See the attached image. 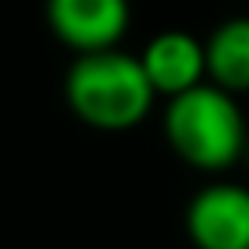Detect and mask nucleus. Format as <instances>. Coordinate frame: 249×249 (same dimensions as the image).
Masks as SVG:
<instances>
[{
  "instance_id": "f257e3e1",
  "label": "nucleus",
  "mask_w": 249,
  "mask_h": 249,
  "mask_svg": "<svg viewBox=\"0 0 249 249\" xmlns=\"http://www.w3.org/2000/svg\"><path fill=\"white\" fill-rule=\"evenodd\" d=\"M154 99L157 92L140 58L120 48L79 55L65 72V103L92 130H133L150 116Z\"/></svg>"
},
{
  "instance_id": "f03ea898",
  "label": "nucleus",
  "mask_w": 249,
  "mask_h": 249,
  "mask_svg": "<svg viewBox=\"0 0 249 249\" xmlns=\"http://www.w3.org/2000/svg\"><path fill=\"white\" fill-rule=\"evenodd\" d=\"M164 137L188 167L205 174L235 167L249 147V126L235 96L212 82L167 99Z\"/></svg>"
},
{
  "instance_id": "7ed1b4c3",
  "label": "nucleus",
  "mask_w": 249,
  "mask_h": 249,
  "mask_svg": "<svg viewBox=\"0 0 249 249\" xmlns=\"http://www.w3.org/2000/svg\"><path fill=\"white\" fill-rule=\"evenodd\" d=\"M184 232L195 249H249V188L205 184L184 208Z\"/></svg>"
},
{
  "instance_id": "20e7f679",
  "label": "nucleus",
  "mask_w": 249,
  "mask_h": 249,
  "mask_svg": "<svg viewBox=\"0 0 249 249\" xmlns=\"http://www.w3.org/2000/svg\"><path fill=\"white\" fill-rule=\"evenodd\" d=\"M52 35L79 55L113 52L130 28V0H48Z\"/></svg>"
},
{
  "instance_id": "39448f33",
  "label": "nucleus",
  "mask_w": 249,
  "mask_h": 249,
  "mask_svg": "<svg viewBox=\"0 0 249 249\" xmlns=\"http://www.w3.org/2000/svg\"><path fill=\"white\" fill-rule=\"evenodd\" d=\"M154 92L178 99L198 86L208 82V58L205 41H198L188 31H160L147 41V48L137 55Z\"/></svg>"
},
{
  "instance_id": "423d86ee",
  "label": "nucleus",
  "mask_w": 249,
  "mask_h": 249,
  "mask_svg": "<svg viewBox=\"0 0 249 249\" xmlns=\"http://www.w3.org/2000/svg\"><path fill=\"white\" fill-rule=\"evenodd\" d=\"M208 82L239 96L249 92V18H229L205 38Z\"/></svg>"
},
{
  "instance_id": "0eeeda50",
  "label": "nucleus",
  "mask_w": 249,
  "mask_h": 249,
  "mask_svg": "<svg viewBox=\"0 0 249 249\" xmlns=\"http://www.w3.org/2000/svg\"><path fill=\"white\" fill-rule=\"evenodd\" d=\"M242 160H246V164H249V147H246V157H242Z\"/></svg>"
}]
</instances>
